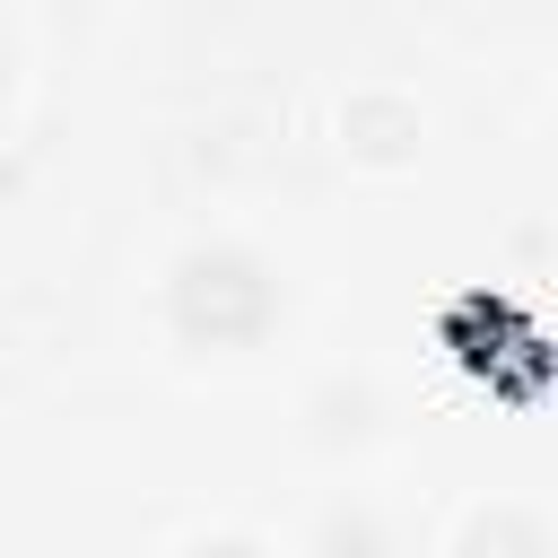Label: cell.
I'll return each mask as SVG.
<instances>
[{
  "label": "cell",
  "mask_w": 558,
  "mask_h": 558,
  "mask_svg": "<svg viewBox=\"0 0 558 558\" xmlns=\"http://www.w3.org/2000/svg\"><path fill=\"white\" fill-rule=\"evenodd\" d=\"M262 314H270V279L244 253H192L174 270V323L192 340H244L262 331Z\"/></svg>",
  "instance_id": "1"
},
{
  "label": "cell",
  "mask_w": 558,
  "mask_h": 558,
  "mask_svg": "<svg viewBox=\"0 0 558 558\" xmlns=\"http://www.w3.org/2000/svg\"><path fill=\"white\" fill-rule=\"evenodd\" d=\"M192 558H270V549H253V541H201Z\"/></svg>",
  "instance_id": "2"
}]
</instances>
